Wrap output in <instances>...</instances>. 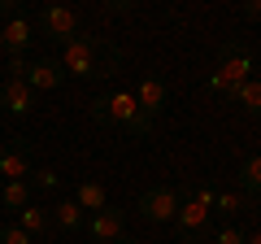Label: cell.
Segmentation results:
<instances>
[{
    "instance_id": "52a82bcc",
    "label": "cell",
    "mask_w": 261,
    "mask_h": 244,
    "mask_svg": "<svg viewBox=\"0 0 261 244\" xmlns=\"http://www.w3.org/2000/svg\"><path fill=\"white\" fill-rule=\"evenodd\" d=\"M87 235H92L96 244H113V240H122L126 235V214L122 209H100V214H92L87 218Z\"/></svg>"
},
{
    "instance_id": "44dd1931",
    "label": "cell",
    "mask_w": 261,
    "mask_h": 244,
    "mask_svg": "<svg viewBox=\"0 0 261 244\" xmlns=\"http://www.w3.org/2000/svg\"><path fill=\"white\" fill-rule=\"evenodd\" d=\"M187 197H192V201H200V205H205L209 214H214V205H218V192L209 188V183H200V188H192V192H187Z\"/></svg>"
},
{
    "instance_id": "7a4b0ae2",
    "label": "cell",
    "mask_w": 261,
    "mask_h": 244,
    "mask_svg": "<svg viewBox=\"0 0 261 244\" xmlns=\"http://www.w3.org/2000/svg\"><path fill=\"white\" fill-rule=\"evenodd\" d=\"M252 70H257L252 48L240 44V39H231V44H222V53H218V70L205 79V92H209V96H226V101H231L235 87L252 79Z\"/></svg>"
},
{
    "instance_id": "4fadbf2b",
    "label": "cell",
    "mask_w": 261,
    "mask_h": 244,
    "mask_svg": "<svg viewBox=\"0 0 261 244\" xmlns=\"http://www.w3.org/2000/svg\"><path fill=\"white\" fill-rule=\"evenodd\" d=\"M0 179H5V183L31 179V157L22 149H0Z\"/></svg>"
},
{
    "instance_id": "e0dca14e",
    "label": "cell",
    "mask_w": 261,
    "mask_h": 244,
    "mask_svg": "<svg viewBox=\"0 0 261 244\" xmlns=\"http://www.w3.org/2000/svg\"><path fill=\"white\" fill-rule=\"evenodd\" d=\"M18 227H22L27 235H44L48 227H53V214H48V209H39L35 201H31L27 209H18Z\"/></svg>"
},
{
    "instance_id": "2e32d148",
    "label": "cell",
    "mask_w": 261,
    "mask_h": 244,
    "mask_svg": "<svg viewBox=\"0 0 261 244\" xmlns=\"http://www.w3.org/2000/svg\"><path fill=\"white\" fill-rule=\"evenodd\" d=\"M240 188H244V197H252V201L261 197V153H252V157L240 161Z\"/></svg>"
},
{
    "instance_id": "7402d4cb",
    "label": "cell",
    "mask_w": 261,
    "mask_h": 244,
    "mask_svg": "<svg viewBox=\"0 0 261 244\" xmlns=\"http://www.w3.org/2000/svg\"><path fill=\"white\" fill-rule=\"evenodd\" d=\"M0 244H31V235L13 223V227H0Z\"/></svg>"
},
{
    "instance_id": "ba28073f",
    "label": "cell",
    "mask_w": 261,
    "mask_h": 244,
    "mask_svg": "<svg viewBox=\"0 0 261 244\" xmlns=\"http://www.w3.org/2000/svg\"><path fill=\"white\" fill-rule=\"evenodd\" d=\"M35 39V22L27 18V13H13V18H5V27H0V48L9 57L27 53V44Z\"/></svg>"
},
{
    "instance_id": "83f0119b",
    "label": "cell",
    "mask_w": 261,
    "mask_h": 244,
    "mask_svg": "<svg viewBox=\"0 0 261 244\" xmlns=\"http://www.w3.org/2000/svg\"><path fill=\"white\" fill-rule=\"evenodd\" d=\"M0 188H5V179H0Z\"/></svg>"
},
{
    "instance_id": "5b68a950",
    "label": "cell",
    "mask_w": 261,
    "mask_h": 244,
    "mask_svg": "<svg viewBox=\"0 0 261 244\" xmlns=\"http://www.w3.org/2000/svg\"><path fill=\"white\" fill-rule=\"evenodd\" d=\"M178 205H183L178 188H148V192L140 197V214L148 218V223H174Z\"/></svg>"
},
{
    "instance_id": "3957f363",
    "label": "cell",
    "mask_w": 261,
    "mask_h": 244,
    "mask_svg": "<svg viewBox=\"0 0 261 244\" xmlns=\"http://www.w3.org/2000/svg\"><path fill=\"white\" fill-rule=\"evenodd\" d=\"M92 118L96 122H109V127H126L130 135H148L152 131V118H144L140 105L130 92H109L100 101H92Z\"/></svg>"
},
{
    "instance_id": "484cf974",
    "label": "cell",
    "mask_w": 261,
    "mask_h": 244,
    "mask_svg": "<svg viewBox=\"0 0 261 244\" xmlns=\"http://www.w3.org/2000/svg\"><path fill=\"white\" fill-rule=\"evenodd\" d=\"M244 244H261V231H248V235H244Z\"/></svg>"
},
{
    "instance_id": "8992f818",
    "label": "cell",
    "mask_w": 261,
    "mask_h": 244,
    "mask_svg": "<svg viewBox=\"0 0 261 244\" xmlns=\"http://www.w3.org/2000/svg\"><path fill=\"white\" fill-rule=\"evenodd\" d=\"M61 79H65V70H61V61H57V57H35V61L27 66V75H22V83L39 96V92L61 87Z\"/></svg>"
},
{
    "instance_id": "4316f807",
    "label": "cell",
    "mask_w": 261,
    "mask_h": 244,
    "mask_svg": "<svg viewBox=\"0 0 261 244\" xmlns=\"http://www.w3.org/2000/svg\"><path fill=\"white\" fill-rule=\"evenodd\" d=\"M113 244H140V240H130V235H122V240H113Z\"/></svg>"
},
{
    "instance_id": "cb8c5ba5",
    "label": "cell",
    "mask_w": 261,
    "mask_h": 244,
    "mask_svg": "<svg viewBox=\"0 0 261 244\" xmlns=\"http://www.w3.org/2000/svg\"><path fill=\"white\" fill-rule=\"evenodd\" d=\"M27 66H31L27 53H18V57H9V66H5V70H9V79H22V75H27Z\"/></svg>"
},
{
    "instance_id": "9c48e42d",
    "label": "cell",
    "mask_w": 261,
    "mask_h": 244,
    "mask_svg": "<svg viewBox=\"0 0 261 244\" xmlns=\"http://www.w3.org/2000/svg\"><path fill=\"white\" fill-rule=\"evenodd\" d=\"M174 227H178V235H187V240H200V235L209 231V209L200 205V201L183 197V205H178V214H174Z\"/></svg>"
},
{
    "instance_id": "603a6c76",
    "label": "cell",
    "mask_w": 261,
    "mask_h": 244,
    "mask_svg": "<svg viewBox=\"0 0 261 244\" xmlns=\"http://www.w3.org/2000/svg\"><path fill=\"white\" fill-rule=\"evenodd\" d=\"M214 244H244V231L240 227H222V231L214 235Z\"/></svg>"
},
{
    "instance_id": "8fae6325",
    "label": "cell",
    "mask_w": 261,
    "mask_h": 244,
    "mask_svg": "<svg viewBox=\"0 0 261 244\" xmlns=\"http://www.w3.org/2000/svg\"><path fill=\"white\" fill-rule=\"evenodd\" d=\"M130 96H135V105H140V113H144V118H152V122H157V113L166 109V83L152 79V75L130 87Z\"/></svg>"
},
{
    "instance_id": "ac0fdd59",
    "label": "cell",
    "mask_w": 261,
    "mask_h": 244,
    "mask_svg": "<svg viewBox=\"0 0 261 244\" xmlns=\"http://www.w3.org/2000/svg\"><path fill=\"white\" fill-rule=\"evenodd\" d=\"M31 197H35V188H31L27 179H18V183H5V188H0V205H5V209H27Z\"/></svg>"
},
{
    "instance_id": "d6986e66",
    "label": "cell",
    "mask_w": 261,
    "mask_h": 244,
    "mask_svg": "<svg viewBox=\"0 0 261 244\" xmlns=\"http://www.w3.org/2000/svg\"><path fill=\"white\" fill-rule=\"evenodd\" d=\"M218 214L222 218H240L244 209H252V197H244V192H218Z\"/></svg>"
},
{
    "instance_id": "d4e9b609",
    "label": "cell",
    "mask_w": 261,
    "mask_h": 244,
    "mask_svg": "<svg viewBox=\"0 0 261 244\" xmlns=\"http://www.w3.org/2000/svg\"><path fill=\"white\" fill-rule=\"evenodd\" d=\"M244 18H248V22H261V0H248V5H244Z\"/></svg>"
},
{
    "instance_id": "277c9868",
    "label": "cell",
    "mask_w": 261,
    "mask_h": 244,
    "mask_svg": "<svg viewBox=\"0 0 261 244\" xmlns=\"http://www.w3.org/2000/svg\"><path fill=\"white\" fill-rule=\"evenodd\" d=\"M35 31L44 39H53V44H70V39H79V13L70 9V5H44V9L35 13Z\"/></svg>"
},
{
    "instance_id": "9a60e30c",
    "label": "cell",
    "mask_w": 261,
    "mask_h": 244,
    "mask_svg": "<svg viewBox=\"0 0 261 244\" xmlns=\"http://www.w3.org/2000/svg\"><path fill=\"white\" fill-rule=\"evenodd\" d=\"M231 101L240 105L244 113H252V118H261V79L252 75L248 83H240V87H235V92H231Z\"/></svg>"
},
{
    "instance_id": "30bf717a",
    "label": "cell",
    "mask_w": 261,
    "mask_h": 244,
    "mask_svg": "<svg viewBox=\"0 0 261 244\" xmlns=\"http://www.w3.org/2000/svg\"><path fill=\"white\" fill-rule=\"evenodd\" d=\"M0 109L13 113V118H27V113L35 109V92H31L22 79H5V83H0Z\"/></svg>"
},
{
    "instance_id": "ffe728a7",
    "label": "cell",
    "mask_w": 261,
    "mask_h": 244,
    "mask_svg": "<svg viewBox=\"0 0 261 244\" xmlns=\"http://www.w3.org/2000/svg\"><path fill=\"white\" fill-rule=\"evenodd\" d=\"M31 188L35 192H53L57 183H61V175H57V170H48V166H39V170H31V179H27Z\"/></svg>"
},
{
    "instance_id": "6da1fadb",
    "label": "cell",
    "mask_w": 261,
    "mask_h": 244,
    "mask_svg": "<svg viewBox=\"0 0 261 244\" xmlns=\"http://www.w3.org/2000/svg\"><path fill=\"white\" fill-rule=\"evenodd\" d=\"M57 61H61L65 75H74V79H105V75H113L122 53L109 48V44H100V39H92V35H79V39H70L61 48Z\"/></svg>"
},
{
    "instance_id": "5bb4252c",
    "label": "cell",
    "mask_w": 261,
    "mask_h": 244,
    "mask_svg": "<svg viewBox=\"0 0 261 244\" xmlns=\"http://www.w3.org/2000/svg\"><path fill=\"white\" fill-rule=\"evenodd\" d=\"M48 214H53V223H57V227H61V231H70V235H74V231H79V227H83V223H87V214H83V209H79V205H74V197H65V201H57V205H53V209H48Z\"/></svg>"
},
{
    "instance_id": "f1b7e54d",
    "label": "cell",
    "mask_w": 261,
    "mask_h": 244,
    "mask_svg": "<svg viewBox=\"0 0 261 244\" xmlns=\"http://www.w3.org/2000/svg\"><path fill=\"white\" fill-rule=\"evenodd\" d=\"M92 244H96V240H92Z\"/></svg>"
},
{
    "instance_id": "7c38bea8",
    "label": "cell",
    "mask_w": 261,
    "mask_h": 244,
    "mask_svg": "<svg viewBox=\"0 0 261 244\" xmlns=\"http://www.w3.org/2000/svg\"><path fill=\"white\" fill-rule=\"evenodd\" d=\"M74 205L83 209L87 218H92V214H100V209H109V192H105V183H96V179L79 183V192H74Z\"/></svg>"
}]
</instances>
